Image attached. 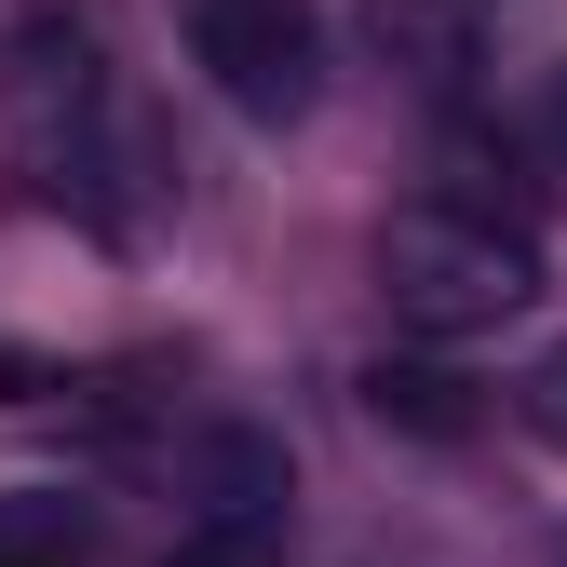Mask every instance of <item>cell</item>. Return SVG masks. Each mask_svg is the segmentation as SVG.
I'll return each instance as SVG.
<instances>
[{
  "label": "cell",
  "mask_w": 567,
  "mask_h": 567,
  "mask_svg": "<svg viewBox=\"0 0 567 567\" xmlns=\"http://www.w3.org/2000/svg\"><path fill=\"white\" fill-rule=\"evenodd\" d=\"M514 405H527V433H540V446H567V338L527 365V392H514Z\"/></svg>",
  "instance_id": "cell-4"
},
{
  "label": "cell",
  "mask_w": 567,
  "mask_h": 567,
  "mask_svg": "<svg viewBox=\"0 0 567 567\" xmlns=\"http://www.w3.org/2000/svg\"><path fill=\"white\" fill-rule=\"evenodd\" d=\"M379 405H405L419 433H460V405H446V379H419V365H405V379H379Z\"/></svg>",
  "instance_id": "cell-6"
},
{
  "label": "cell",
  "mask_w": 567,
  "mask_h": 567,
  "mask_svg": "<svg viewBox=\"0 0 567 567\" xmlns=\"http://www.w3.org/2000/svg\"><path fill=\"white\" fill-rule=\"evenodd\" d=\"M379 298L419 338H486V324H514L540 298V257H527V230L486 217V203H405L379 230Z\"/></svg>",
  "instance_id": "cell-1"
},
{
  "label": "cell",
  "mask_w": 567,
  "mask_h": 567,
  "mask_svg": "<svg viewBox=\"0 0 567 567\" xmlns=\"http://www.w3.org/2000/svg\"><path fill=\"white\" fill-rule=\"evenodd\" d=\"M257 554H270V527H217V514H203V527H189V554H176V567H257Z\"/></svg>",
  "instance_id": "cell-5"
},
{
  "label": "cell",
  "mask_w": 567,
  "mask_h": 567,
  "mask_svg": "<svg viewBox=\"0 0 567 567\" xmlns=\"http://www.w3.org/2000/svg\"><path fill=\"white\" fill-rule=\"evenodd\" d=\"M189 68L244 122H298L324 95V28H311V0H189Z\"/></svg>",
  "instance_id": "cell-2"
},
{
  "label": "cell",
  "mask_w": 567,
  "mask_h": 567,
  "mask_svg": "<svg viewBox=\"0 0 567 567\" xmlns=\"http://www.w3.org/2000/svg\"><path fill=\"white\" fill-rule=\"evenodd\" d=\"M365 28H379V54H419V82H460V68H473V54H460V14H446V0H379Z\"/></svg>",
  "instance_id": "cell-3"
}]
</instances>
